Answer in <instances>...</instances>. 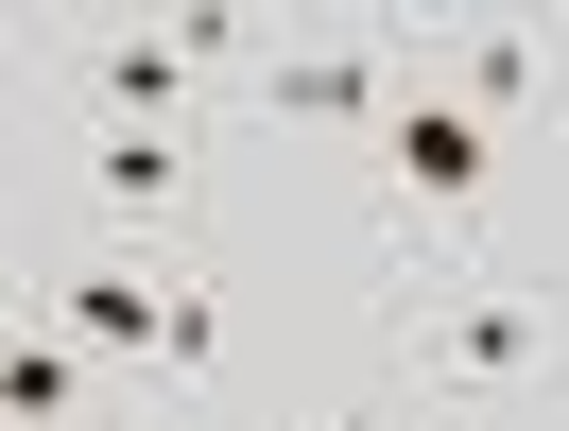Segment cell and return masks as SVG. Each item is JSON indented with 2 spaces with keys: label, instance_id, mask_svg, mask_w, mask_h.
<instances>
[{
  "label": "cell",
  "instance_id": "obj_1",
  "mask_svg": "<svg viewBox=\"0 0 569 431\" xmlns=\"http://www.w3.org/2000/svg\"><path fill=\"white\" fill-rule=\"evenodd\" d=\"M397 362H415L431 397H518L535 362H552V293L535 277H449L397 311Z\"/></svg>",
  "mask_w": 569,
  "mask_h": 431
},
{
  "label": "cell",
  "instance_id": "obj_2",
  "mask_svg": "<svg viewBox=\"0 0 569 431\" xmlns=\"http://www.w3.org/2000/svg\"><path fill=\"white\" fill-rule=\"evenodd\" d=\"M208 70H242V18H121V36H87V104L104 121H190V87Z\"/></svg>",
  "mask_w": 569,
  "mask_h": 431
},
{
  "label": "cell",
  "instance_id": "obj_3",
  "mask_svg": "<svg viewBox=\"0 0 569 431\" xmlns=\"http://www.w3.org/2000/svg\"><path fill=\"white\" fill-rule=\"evenodd\" d=\"M380 190H397L415 224H466V208L500 190V139L449 104V87H397V121H380Z\"/></svg>",
  "mask_w": 569,
  "mask_h": 431
},
{
  "label": "cell",
  "instance_id": "obj_4",
  "mask_svg": "<svg viewBox=\"0 0 569 431\" xmlns=\"http://www.w3.org/2000/svg\"><path fill=\"white\" fill-rule=\"evenodd\" d=\"M190 173H208V156H190V121H104V139H87V224H104V242H139V224L190 208Z\"/></svg>",
  "mask_w": 569,
  "mask_h": 431
},
{
  "label": "cell",
  "instance_id": "obj_5",
  "mask_svg": "<svg viewBox=\"0 0 569 431\" xmlns=\"http://www.w3.org/2000/svg\"><path fill=\"white\" fill-rule=\"evenodd\" d=\"M259 104H277V121H328V139H380V121H397V70L362 36H328V52H277Z\"/></svg>",
  "mask_w": 569,
  "mask_h": 431
},
{
  "label": "cell",
  "instance_id": "obj_6",
  "mask_svg": "<svg viewBox=\"0 0 569 431\" xmlns=\"http://www.w3.org/2000/svg\"><path fill=\"white\" fill-rule=\"evenodd\" d=\"M87 414H104V362L52 345L36 311H0V431H87Z\"/></svg>",
  "mask_w": 569,
  "mask_h": 431
},
{
  "label": "cell",
  "instance_id": "obj_7",
  "mask_svg": "<svg viewBox=\"0 0 569 431\" xmlns=\"http://www.w3.org/2000/svg\"><path fill=\"white\" fill-rule=\"evenodd\" d=\"M535 87H552V52H535V36H518V18H483V36H466V52H449V104H466V121H483V139H500V121H518V104H535Z\"/></svg>",
  "mask_w": 569,
  "mask_h": 431
},
{
  "label": "cell",
  "instance_id": "obj_8",
  "mask_svg": "<svg viewBox=\"0 0 569 431\" xmlns=\"http://www.w3.org/2000/svg\"><path fill=\"white\" fill-rule=\"evenodd\" d=\"M156 380H173V397H208V380H224V293L190 277V259H173V293H156Z\"/></svg>",
  "mask_w": 569,
  "mask_h": 431
}]
</instances>
